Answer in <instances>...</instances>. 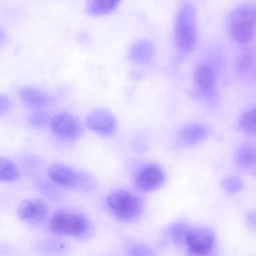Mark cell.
Listing matches in <instances>:
<instances>
[{"label": "cell", "instance_id": "1", "mask_svg": "<svg viewBox=\"0 0 256 256\" xmlns=\"http://www.w3.org/2000/svg\"><path fill=\"white\" fill-rule=\"evenodd\" d=\"M196 41V13L190 6L180 11L176 20L175 42L178 48L183 52H188L194 48Z\"/></svg>", "mask_w": 256, "mask_h": 256}, {"label": "cell", "instance_id": "2", "mask_svg": "<svg viewBox=\"0 0 256 256\" xmlns=\"http://www.w3.org/2000/svg\"><path fill=\"white\" fill-rule=\"evenodd\" d=\"M106 204L116 218L125 221L134 219L142 210L140 198L133 194L123 190L110 194L107 198Z\"/></svg>", "mask_w": 256, "mask_h": 256}, {"label": "cell", "instance_id": "3", "mask_svg": "<svg viewBox=\"0 0 256 256\" xmlns=\"http://www.w3.org/2000/svg\"><path fill=\"white\" fill-rule=\"evenodd\" d=\"M256 22L254 8H241L235 10L230 20V28L232 38L238 42L244 44L252 38Z\"/></svg>", "mask_w": 256, "mask_h": 256}, {"label": "cell", "instance_id": "4", "mask_svg": "<svg viewBox=\"0 0 256 256\" xmlns=\"http://www.w3.org/2000/svg\"><path fill=\"white\" fill-rule=\"evenodd\" d=\"M50 227L52 231L57 233L77 236L86 231L88 222L86 219L81 216L60 212L52 218Z\"/></svg>", "mask_w": 256, "mask_h": 256}, {"label": "cell", "instance_id": "5", "mask_svg": "<svg viewBox=\"0 0 256 256\" xmlns=\"http://www.w3.org/2000/svg\"><path fill=\"white\" fill-rule=\"evenodd\" d=\"M215 243V236L210 230L204 228H190L186 244L190 254L204 256L210 253Z\"/></svg>", "mask_w": 256, "mask_h": 256}, {"label": "cell", "instance_id": "6", "mask_svg": "<svg viewBox=\"0 0 256 256\" xmlns=\"http://www.w3.org/2000/svg\"><path fill=\"white\" fill-rule=\"evenodd\" d=\"M86 124L89 129L104 136H111L116 128L114 116L104 108H96L90 112L86 118Z\"/></svg>", "mask_w": 256, "mask_h": 256}, {"label": "cell", "instance_id": "7", "mask_svg": "<svg viewBox=\"0 0 256 256\" xmlns=\"http://www.w3.org/2000/svg\"><path fill=\"white\" fill-rule=\"evenodd\" d=\"M50 124L54 134L68 140L78 138L82 131L79 122L68 113L62 112L56 115L50 120Z\"/></svg>", "mask_w": 256, "mask_h": 256}, {"label": "cell", "instance_id": "8", "mask_svg": "<svg viewBox=\"0 0 256 256\" xmlns=\"http://www.w3.org/2000/svg\"><path fill=\"white\" fill-rule=\"evenodd\" d=\"M164 179V173L160 168L149 165L144 167L138 172L135 181L140 189L149 192L158 188Z\"/></svg>", "mask_w": 256, "mask_h": 256}, {"label": "cell", "instance_id": "9", "mask_svg": "<svg viewBox=\"0 0 256 256\" xmlns=\"http://www.w3.org/2000/svg\"><path fill=\"white\" fill-rule=\"evenodd\" d=\"M196 82L203 92L207 94L213 93L215 88V73L212 66L208 63L200 64L194 74Z\"/></svg>", "mask_w": 256, "mask_h": 256}, {"label": "cell", "instance_id": "10", "mask_svg": "<svg viewBox=\"0 0 256 256\" xmlns=\"http://www.w3.org/2000/svg\"><path fill=\"white\" fill-rule=\"evenodd\" d=\"M47 208L41 201L30 200L24 202L18 209L20 218L27 222L38 221L46 217Z\"/></svg>", "mask_w": 256, "mask_h": 256}, {"label": "cell", "instance_id": "11", "mask_svg": "<svg viewBox=\"0 0 256 256\" xmlns=\"http://www.w3.org/2000/svg\"><path fill=\"white\" fill-rule=\"evenodd\" d=\"M22 100L28 106L41 108L48 104L52 98L46 92L31 86H24L19 90Z\"/></svg>", "mask_w": 256, "mask_h": 256}, {"label": "cell", "instance_id": "12", "mask_svg": "<svg viewBox=\"0 0 256 256\" xmlns=\"http://www.w3.org/2000/svg\"><path fill=\"white\" fill-rule=\"evenodd\" d=\"M48 175L56 184L63 186H70L76 180V176L70 168L62 164H54L48 170Z\"/></svg>", "mask_w": 256, "mask_h": 256}, {"label": "cell", "instance_id": "13", "mask_svg": "<svg viewBox=\"0 0 256 256\" xmlns=\"http://www.w3.org/2000/svg\"><path fill=\"white\" fill-rule=\"evenodd\" d=\"M236 162L241 166L250 167L256 164V144L246 142L242 145L236 155Z\"/></svg>", "mask_w": 256, "mask_h": 256}, {"label": "cell", "instance_id": "14", "mask_svg": "<svg viewBox=\"0 0 256 256\" xmlns=\"http://www.w3.org/2000/svg\"><path fill=\"white\" fill-rule=\"evenodd\" d=\"M181 136L186 142L194 144L202 141L208 134L207 128L198 124H191L184 127Z\"/></svg>", "mask_w": 256, "mask_h": 256}, {"label": "cell", "instance_id": "15", "mask_svg": "<svg viewBox=\"0 0 256 256\" xmlns=\"http://www.w3.org/2000/svg\"><path fill=\"white\" fill-rule=\"evenodd\" d=\"M153 49L151 44L146 42L137 43L132 48L130 56L133 61L138 63H144L151 58Z\"/></svg>", "mask_w": 256, "mask_h": 256}, {"label": "cell", "instance_id": "16", "mask_svg": "<svg viewBox=\"0 0 256 256\" xmlns=\"http://www.w3.org/2000/svg\"><path fill=\"white\" fill-rule=\"evenodd\" d=\"M121 0H93L88 12L92 14H104L112 11Z\"/></svg>", "mask_w": 256, "mask_h": 256}, {"label": "cell", "instance_id": "17", "mask_svg": "<svg viewBox=\"0 0 256 256\" xmlns=\"http://www.w3.org/2000/svg\"><path fill=\"white\" fill-rule=\"evenodd\" d=\"M18 176V170L16 166L6 158L0 160V180L4 182L14 180Z\"/></svg>", "mask_w": 256, "mask_h": 256}, {"label": "cell", "instance_id": "18", "mask_svg": "<svg viewBox=\"0 0 256 256\" xmlns=\"http://www.w3.org/2000/svg\"><path fill=\"white\" fill-rule=\"evenodd\" d=\"M240 126L248 134H256V107L246 112L240 120Z\"/></svg>", "mask_w": 256, "mask_h": 256}, {"label": "cell", "instance_id": "19", "mask_svg": "<svg viewBox=\"0 0 256 256\" xmlns=\"http://www.w3.org/2000/svg\"><path fill=\"white\" fill-rule=\"evenodd\" d=\"M190 228L184 224L174 225L172 230V234L176 242L180 244H186V236Z\"/></svg>", "mask_w": 256, "mask_h": 256}, {"label": "cell", "instance_id": "20", "mask_svg": "<svg viewBox=\"0 0 256 256\" xmlns=\"http://www.w3.org/2000/svg\"><path fill=\"white\" fill-rule=\"evenodd\" d=\"M49 122V116L43 112H36L32 114L29 118L30 124L36 128L46 126Z\"/></svg>", "mask_w": 256, "mask_h": 256}, {"label": "cell", "instance_id": "21", "mask_svg": "<svg viewBox=\"0 0 256 256\" xmlns=\"http://www.w3.org/2000/svg\"><path fill=\"white\" fill-rule=\"evenodd\" d=\"M222 187L228 192L235 193L241 188L242 184L238 179L234 177H226L221 182Z\"/></svg>", "mask_w": 256, "mask_h": 256}, {"label": "cell", "instance_id": "22", "mask_svg": "<svg viewBox=\"0 0 256 256\" xmlns=\"http://www.w3.org/2000/svg\"><path fill=\"white\" fill-rule=\"evenodd\" d=\"M12 103L10 99L6 95H0V115L7 114L10 110Z\"/></svg>", "mask_w": 256, "mask_h": 256}, {"label": "cell", "instance_id": "23", "mask_svg": "<svg viewBox=\"0 0 256 256\" xmlns=\"http://www.w3.org/2000/svg\"><path fill=\"white\" fill-rule=\"evenodd\" d=\"M252 58L250 54L248 53L242 56L238 62V70H244L248 68L251 64L252 62Z\"/></svg>", "mask_w": 256, "mask_h": 256}, {"label": "cell", "instance_id": "24", "mask_svg": "<svg viewBox=\"0 0 256 256\" xmlns=\"http://www.w3.org/2000/svg\"><path fill=\"white\" fill-rule=\"evenodd\" d=\"M247 220L252 226L256 228V212L249 213L247 216Z\"/></svg>", "mask_w": 256, "mask_h": 256}, {"label": "cell", "instance_id": "25", "mask_svg": "<svg viewBox=\"0 0 256 256\" xmlns=\"http://www.w3.org/2000/svg\"><path fill=\"white\" fill-rule=\"evenodd\" d=\"M254 10L255 14H256V8H254Z\"/></svg>", "mask_w": 256, "mask_h": 256}]
</instances>
